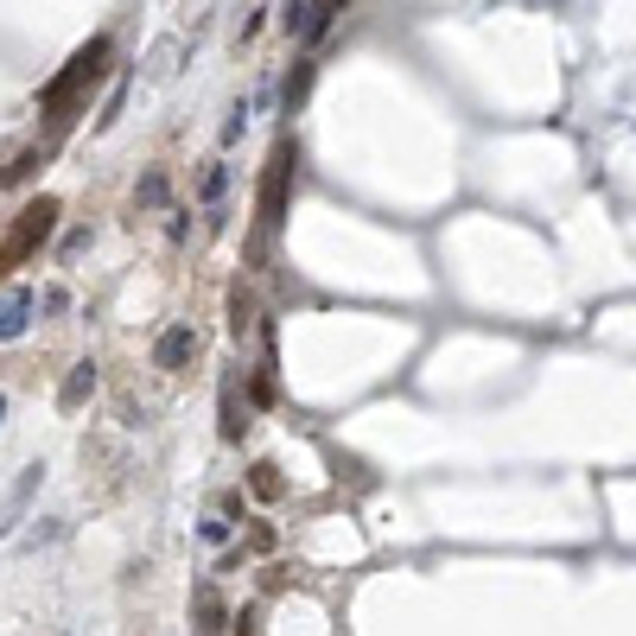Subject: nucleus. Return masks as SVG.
Masks as SVG:
<instances>
[{
  "mask_svg": "<svg viewBox=\"0 0 636 636\" xmlns=\"http://www.w3.org/2000/svg\"><path fill=\"white\" fill-rule=\"evenodd\" d=\"M96 395V363H71V375H64V388H58V408L76 413L83 401Z\"/></svg>",
  "mask_w": 636,
  "mask_h": 636,
  "instance_id": "9",
  "label": "nucleus"
},
{
  "mask_svg": "<svg viewBox=\"0 0 636 636\" xmlns=\"http://www.w3.org/2000/svg\"><path fill=\"white\" fill-rule=\"evenodd\" d=\"M33 305H38V300L26 293V287H13V293L0 300V344H13V337L33 325Z\"/></svg>",
  "mask_w": 636,
  "mask_h": 636,
  "instance_id": "7",
  "label": "nucleus"
},
{
  "mask_svg": "<svg viewBox=\"0 0 636 636\" xmlns=\"http://www.w3.org/2000/svg\"><path fill=\"white\" fill-rule=\"evenodd\" d=\"M224 191H229V166H211V172H204V185H197V197H204V204H217Z\"/></svg>",
  "mask_w": 636,
  "mask_h": 636,
  "instance_id": "14",
  "label": "nucleus"
},
{
  "mask_svg": "<svg viewBox=\"0 0 636 636\" xmlns=\"http://www.w3.org/2000/svg\"><path fill=\"white\" fill-rule=\"evenodd\" d=\"M134 204H141V211H159V204H166V166H153L147 179L134 185Z\"/></svg>",
  "mask_w": 636,
  "mask_h": 636,
  "instance_id": "13",
  "label": "nucleus"
},
{
  "mask_svg": "<svg viewBox=\"0 0 636 636\" xmlns=\"http://www.w3.org/2000/svg\"><path fill=\"white\" fill-rule=\"evenodd\" d=\"M217 433H224V446H236V440L249 433V408H242V395H236V375H229L224 395H217Z\"/></svg>",
  "mask_w": 636,
  "mask_h": 636,
  "instance_id": "6",
  "label": "nucleus"
},
{
  "mask_svg": "<svg viewBox=\"0 0 636 636\" xmlns=\"http://www.w3.org/2000/svg\"><path fill=\"white\" fill-rule=\"evenodd\" d=\"M267 548H274V528L255 523V528H249V554H267Z\"/></svg>",
  "mask_w": 636,
  "mask_h": 636,
  "instance_id": "15",
  "label": "nucleus"
},
{
  "mask_svg": "<svg viewBox=\"0 0 636 636\" xmlns=\"http://www.w3.org/2000/svg\"><path fill=\"white\" fill-rule=\"evenodd\" d=\"M0 413H7V401H0Z\"/></svg>",
  "mask_w": 636,
  "mask_h": 636,
  "instance_id": "18",
  "label": "nucleus"
},
{
  "mask_svg": "<svg viewBox=\"0 0 636 636\" xmlns=\"http://www.w3.org/2000/svg\"><path fill=\"white\" fill-rule=\"evenodd\" d=\"M197 535H204V541H211V548H224V541H229V523H217V516H211V523L197 528Z\"/></svg>",
  "mask_w": 636,
  "mask_h": 636,
  "instance_id": "16",
  "label": "nucleus"
},
{
  "mask_svg": "<svg viewBox=\"0 0 636 636\" xmlns=\"http://www.w3.org/2000/svg\"><path fill=\"white\" fill-rule=\"evenodd\" d=\"M249 490H255L262 503H280V496H287V478H280V465H274V458H255V465H249Z\"/></svg>",
  "mask_w": 636,
  "mask_h": 636,
  "instance_id": "11",
  "label": "nucleus"
},
{
  "mask_svg": "<svg viewBox=\"0 0 636 636\" xmlns=\"http://www.w3.org/2000/svg\"><path fill=\"white\" fill-rule=\"evenodd\" d=\"M109 58H115V38H109V33H96L89 45H76L71 64L51 76L45 89H38V109H45V121H51V128H64L76 103H83V96H89V89H96V83L109 76Z\"/></svg>",
  "mask_w": 636,
  "mask_h": 636,
  "instance_id": "1",
  "label": "nucleus"
},
{
  "mask_svg": "<svg viewBox=\"0 0 636 636\" xmlns=\"http://www.w3.org/2000/svg\"><path fill=\"white\" fill-rule=\"evenodd\" d=\"M236 617H229V604H224V592L211 586V579H197L191 586V631L197 636H224Z\"/></svg>",
  "mask_w": 636,
  "mask_h": 636,
  "instance_id": "4",
  "label": "nucleus"
},
{
  "mask_svg": "<svg viewBox=\"0 0 636 636\" xmlns=\"http://www.w3.org/2000/svg\"><path fill=\"white\" fill-rule=\"evenodd\" d=\"M305 89H312V58H293V71H287V83H280V103H287V115L305 103Z\"/></svg>",
  "mask_w": 636,
  "mask_h": 636,
  "instance_id": "12",
  "label": "nucleus"
},
{
  "mask_svg": "<svg viewBox=\"0 0 636 636\" xmlns=\"http://www.w3.org/2000/svg\"><path fill=\"white\" fill-rule=\"evenodd\" d=\"M249 332H262V312H255V293H249V287L236 280V287H229V337L242 344Z\"/></svg>",
  "mask_w": 636,
  "mask_h": 636,
  "instance_id": "8",
  "label": "nucleus"
},
{
  "mask_svg": "<svg viewBox=\"0 0 636 636\" xmlns=\"http://www.w3.org/2000/svg\"><path fill=\"white\" fill-rule=\"evenodd\" d=\"M58 217H64V204H58V197H33V204H20V211H13V224H7V236H0V287L13 280V267H26L38 249L51 242Z\"/></svg>",
  "mask_w": 636,
  "mask_h": 636,
  "instance_id": "2",
  "label": "nucleus"
},
{
  "mask_svg": "<svg viewBox=\"0 0 636 636\" xmlns=\"http://www.w3.org/2000/svg\"><path fill=\"white\" fill-rule=\"evenodd\" d=\"M236 636H262V611H242L236 617Z\"/></svg>",
  "mask_w": 636,
  "mask_h": 636,
  "instance_id": "17",
  "label": "nucleus"
},
{
  "mask_svg": "<svg viewBox=\"0 0 636 636\" xmlns=\"http://www.w3.org/2000/svg\"><path fill=\"white\" fill-rule=\"evenodd\" d=\"M293 179H300V141H293V134H280L274 153H267V166H262V185H255V224H262V236L287 224Z\"/></svg>",
  "mask_w": 636,
  "mask_h": 636,
  "instance_id": "3",
  "label": "nucleus"
},
{
  "mask_svg": "<svg viewBox=\"0 0 636 636\" xmlns=\"http://www.w3.org/2000/svg\"><path fill=\"white\" fill-rule=\"evenodd\" d=\"M45 159H51V141H45V147H20L13 159H7V166H0V185H26V179H33Z\"/></svg>",
  "mask_w": 636,
  "mask_h": 636,
  "instance_id": "10",
  "label": "nucleus"
},
{
  "mask_svg": "<svg viewBox=\"0 0 636 636\" xmlns=\"http://www.w3.org/2000/svg\"><path fill=\"white\" fill-rule=\"evenodd\" d=\"M191 357H197V332H191V325H166V332H159V344H153V363L179 375Z\"/></svg>",
  "mask_w": 636,
  "mask_h": 636,
  "instance_id": "5",
  "label": "nucleus"
}]
</instances>
